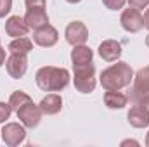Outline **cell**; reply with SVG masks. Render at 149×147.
Listing matches in <instances>:
<instances>
[{
	"mask_svg": "<svg viewBox=\"0 0 149 147\" xmlns=\"http://www.w3.org/2000/svg\"><path fill=\"white\" fill-rule=\"evenodd\" d=\"M146 146L149 147V132H148V135H146Z\"/></svg>",
	"mask_w": 149,
	"mask_h": 147,
	"instance_id": "obj_30",
	"label": "cell"
},
{
	"mask_svg": "<svg viewBox=\"0 0 149 147\" xmlns=\"http://www.w3.org/2000/svg\"><path fill=\"white\" fill-rule=\"evenodd\" d=\"M121 43L118 40H104L99 45V55L106 62H116L121 57Z\"/></svg>",
	"mask_w": 149,
	"mask_h": 147,
	"instance_id": "obj_11",
	"label": "cell"
},
{
	"mask_svg": "<svg viewBox=\"0 0 149 147\" xmlns=\"http://www.w3.org/2000/svg\"><path fill=\"white\" fill-rule=\"evenodd\" d=\"M120 146H121V147H127V146H135V147H139V142H137V140H132V139H127V140H123Z\"/></svg>",
	"mask_w": 149,
	"mask_h": 147,
	"instance_id": "obj_26",
	"label": "cell"
},
{
	"mask_svg": "<svg viewBox=\"0 0 149 147\" xmlns=\"http://www.w3.org/2000/svg\"><path fill=\"white\" fill-rule=\"evenodd\" d=\"M5 64V49L0 45V66H3Z\"/></svg>",
	"mask_w": 149,
	"mask_h": 147,
	"instance_id": "obj_28",
	"label": "cell"
},
{
	"mask_svg": "<svg viewBox=\"0 0 149 147\" xmlns=\"http://www.w3.org/2000/svg\"><path fill=\"white\" fill-rule=\"evenodd\" d=\"M92 59H94V52L85 43L83 45H74L73 47V50H71V62H73V66L88 64V62H92Z\"/></svg>",
	"mask_w": 149,
	"mask_h": 147,
	"instance_id": "obj_16",
	"label": "cell"
},
{
	"mask_svg": "<svg viewBox=\"0 0 149 147\" xmlns=\"http://www.w3.org/2000/svg\"><path fill=\"white\" fill-rule=\"evenodd\" d=\"M128 123L134 128H146L149 126V112L135 102V106H132L128 111Z\"/></svg>",
	"mask_w": 149,
	"mask_h": 147,
	"instance_id": "obj_15",
	"label": "cell"
},
{
	"mask_svg": "<svg viewBox=\"0 0 149 147\" xmlns=\"http://www.w3.org/2000/svg\"><path fill=\"white\" fill-rule=\"evenodd\" d=\"M99 80H101V85L104 90H121L132 83L134 69L130 68V64L118 61L116 64H111L109 68H106L101 73Z\"/></svg>",
	"mask_w": 149,
	"mask_h": 147,
	"instance_id": "obj_2",
	"label": "cell"
},
{
	"mask_svg": "<svg viewBox=\"0 0 149 147\" xmlns=\"http://www.w3.org/2000/svg\"><path fill=\"white\" fill-rule=\"evenodd\" d=\"M59 40V33L54 26L50 24H45L42 28L35 30L33 33V42L37 43L38 47H43V49H49V47H54Z\"/></svg>",
	"mask_w": 149,
	"mask_h": 147,
	"instance_id": "obj_10",
	"label": "cell"
},
{
	"mask_svg": "<svg viewBox=\"0 0 149 147\" xmlns=\"http://www.w3.org/2000/svg\"><path fill=\"white\" fill-rule=\"evenodd\" d=\"M142 19H144V28H146V30H149V7H148V10L144 12Z\"/></svg>",
	"mask_w": 149,
	"mask_h": 147,
	"instance_id": "obj_27",
	"label": "cell"
},
{
	"mask_svg": "<svg viewBox=\"0 0 149 147\" xmlns=\"http://www.w3.org/2000/svg\"><path fill=\"white\" fill-rule=\"evenodd\" d=\"M24 21H26V24H28L30 30H38V28L49 24V16H47V12H45L43 7L28 9L26 16H24Z\"/></svg>",
	"mask_w": 149,
	"mask_h": 147,
	"instance_id": "obj_13",
	"label": "cell"
},
{
	"mask_svg": "<svg viewBox=\"0 0 149 147\" xmlns=\"http://www.w3.org/2000/svg\"><path fill=\"white\" fill-rule=\"evenodd\" d=\"M137 104H141V106H142V107H144V109L149 112V95H144V97H141V99L137 101Z\"/></svg>",
	"mask_w": 149,
	"mask_h": 147,
	"instance_id": "obj_25",
	"label": "cell"
},
{
	"mask_svg": "<svg viewBox=\"0 0 149 147\" xmlns=\"http://www.w3.org/2000/svg\"><path fill=\"white\" fill-rule=\"evenodd\" d=\"M104 104L109 109H123L128 104V97L118 90H106L104 94Z\"/></svg>",
	"mask_w": 149,
	"mask_h": 147,
	"instance_id": "obj_17",
	"label": "cell"
},
{
	"mask_svg": "<svg viewBox=\"0 0 149 147\" xmlns=\"http://www.w3.org/2000/svg\"><path fill=\"white\" fill-rule=\"evenodd\" d=\"M30 31L24 17L21 16H10L5 21V33L12 38H19V37H26V33Z\"/></svg>",
	"mask_w": 149,
	"mask_h": 147,
	"instance_id": "obj_12",
	"label": "cell"
},
{
	"mask_svg": "<svg viewBox=\"0 0 149 147\" xmlns=\"http://www.w3.org/2000/svg\"><path fill=\"white\" fill-rule=\"evenodd\" d=\"M120 23H121V28L128 33H137L144 28V19H142V14L141 10L137 9H125L121 12V17H120Z\"/></svg>",
	"mask_w": 149,
	"mask_h": 147,
	"instance_id": "obj_7",
	"label": "cell"
},
{
	"mask_svg": "<svg viewBox=\"0 0 149 147\" xmlns=\"http://www.w3.org/2000/svg\"><path fill=\"white\" fill-rule=\"evenodd\" d=\"M5 69L10 78L19 80L28 71V57L26 54H10L5 59Z\"/></svg>",
	"mask_w": 149,
	"mask_h": 147,
	"instance_id": "obj_6",
	"label": "cell"
},
{
	"mask_svg": "<svg viewBox=\"0 0 149 147\" xmlns=\"http://www.w3.org/2000/svg\"><path fill=\"white\" fill-rule=\"evenodd\" d=\"M16 114H17V119L26 128H35V126H38V123L42 119V111H40V107H38L33 101L23 104L19 109L16 111Z\"/></svg>",
	"mask_w": 149,
	"mask_h": 147,
	"instance_id": "obj_4",
	"label": "cell"
},
{
	"mask_svg": "<svg viewBox=\"0 0 149 147\" xmlns=\"http://www.w3.org/2000/svg\"><path fill=\"white\" fill-rule=\"evenodd\" d=\"M70 71L66 68L56 66H43L35 74L38 88L43 92H61L70 85Z\"/></svg>",
	"mask_w": 149,
	"mask_h": 147,
	"instance_id": "obj_1",
	"label": "cell"
},
{
	"mask_svg": "<svg viewBox=\"0 0 149 147\" xmlns=\"http://www.w3.org/2000/svg\"><path fill=\"white\" fill-rule=\"evenodd\" d=\"M26 3V9H37V7H43L45 9V0H24Z\"/></svg>",
	"mask_w": 149,
	"mask_h": 147,
	"instance_id": "obj_24",
	"label": "cell"
},
{
	"mask_svg": "<svg viewBox=\"0 0 149 147\" xmlns=\"http://www.w3.org/2000/svg\"><path fill=\"white\" fill-rule=\"evenodd\" d=\"M127 0H102V3L109 9V10H120L125 5Z\"/></svg>",
	"mask_w": 149,
	"mask_h": 147,
	"instance_id": "obj_21",
	"label": "cell"
},
{
	"mask_svg": "<svg viewBox=\"0 0 149 147\" xmlns=\"http://www.w3.org/2000/svg\"><path fill=\"white\" fill-rule=\"evenodd\" d=\"M146 45H148V47H149V35H148V37H146Z\"/></svg>",
	"mask_w": 149,
	"mask_h": 147,
	"instance_id": "obj_31",
	"label": "cell"
},
{
	"mask_svg": "<svg viewBox=\"0 0 149 147\" xmlns=\"http://www.w3.org/2000/svg\"><path fill=\"white\" fill-rule=\"evenodd\" d=\"M74 88L80 94H92L95 90V66L94 62L73 66Z\"/></svg>",
	"mask_w": 149,
	"mask_h": 147,
	"instance_id": "obj_3",
	"label": "cell"
},
{
	"mask_svg": "<svg viewBox=\"0 0 149 147\" xmlns=\"http://www.w3.org/2000/svg\"><path fill=\"white\" fill-rule=\"evenodd\" d=\"M9 52L10 54H30L33 50V42L26 37H19V38H14L10 43H9Z\"/></svg>",
	"mask_w": 149,
	"mask_h": 147,
	"instance_id": "obj_18",
	"label": "cell"
},
{
	"mask_svg": "<svg viewBox=\"0 0 149 147\" xmlns=\"http://www.w3.org/2000/svg\"><path fill=\"white\" fill-rule=\"evenodd\" d=\"M127 2H128V5L132 9H137V10H141V9L149 5V0H127Z\"/></svg>",
	"mask_w": 149,
	"mask_h": 147,
	"instance_id": "obj_23",
	"label": "cell"
},
{
	"mask_svg": "<svg viewBox=\"0 0 149 147\" xmlns=\"http://www.w3.org/2000/svg\"><path fill=\"white\" fill-rule=\"evenodd\" d=\"M12 10V0H0V17H5Z\"/></svg>",
	"mask_w": 149,
	"mask_h": 147,
	"instance_id": "obj_22",
	"label": "cell"
},
{
	"mask_svg": "<svg viewBox=\"0 0 149 147\" xmlns=\"http://www.w3.org/2000/svg\"><path fill=\"white\" fill-rule=\"evenodd\" d=\"M0 133H2V140L10 147L19 146L26 140V130H24L23 123L21 125L19 123H5Z\"/></svg>",
	"mask_w": 149,
	"mask_h": 147,
	"instance_id": "obj_5",
	"label": "cell"
},
{
	"mask_svg": "<svg viewBox=\"0 0 149 147\" xmlns=\"http://www.w3.org/2000/svg\"><path fill=\"white\" fill-rule=\"evenodd\" d=\"M10 112H12V107L10 104L7 102H0V123H5L9 118H10Z\"/></svg>",
	"mask_w": 149,
	"mask_h": 147,
	"instance_id": "obj_20",
	"label": "cell"
},
{
	"mask_svg": "<svg viewBox=\"0 0 149 147\" xmlns=\"http://www.w3.org/2000/svg\"><path fill=\"white\" fill-rule=\"evenodd\" d=\"M38 107L42 111V114L54 116V114L61 112V109H63V99H61V95H57V94H49L47 97H43V99L40 101Z\"/></svg>",
	"mask_w": 149,
	"mask_h": 147,
	"instance_id": "obj_14",
	"label": "cell"
},
{
	"mask_svg": "<svg viewBox=\"0 0 149 147\" xmlns=\"http://www.w3.org/2000/svg\"><path fill=\"white\" fill-rule=\"evenodd\" d=\"M64 37H66V42L71 47H74V45H83L88 40V30H87V26L81 21H73V23H70L66 26Z\"/></svg>",
	"mask_w": 149,
	"mask_h": 147,
	"instance_id": "obj_8",
	"label": "cell"
},
{
	"mask_svg": "<svg viewBox=\"0 0 149 147\" xmlns=\"http://www.w3.org/2000/svg\"><path fill=\"white\" fill-rule=\"evenodd\" d=\"M30 101H31V97H30L28 94H24L23 90H16V92H12L10 97H9V104H10L12 111H17L23 104H26V102H30Z\"/></svg>",
	"mask_w": 149,
	"mask_h": 147,
	"instance_id": "obj_19",
	"label": "cell"
},
{
	"mask_svg": "<svg viewBox=\"0 0 149 147\" xmlns=\"http://www.w3.org/2000/svg\"><path fill=\"white\" fill-rule=\"evenodd\" d=\"M134 88H132V101L137 102L141 97L149 95V66L148 68H141L137 74H134Z\"/></svg>",
	"mask_w": 149,
	"mask_h": 147,
	"instance_id": "obj_9",
	"label": "cell"
},
{
	"mask_svg": "<svg viewBox=\"0 0 149 147\" xmlns=\"http://www.w3.org/2000/svg\"><path fill=\"white\" fill-rule=\"evenodd\" d=\"M68 3H78V2H81V0H66Z\"/></svg>",
	"mask_w": 149,
	"mask_h": 147,
	"instance_id": "obj_29",
	"label": "cell"
}]
</instances>
